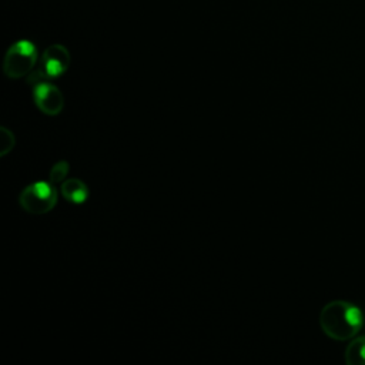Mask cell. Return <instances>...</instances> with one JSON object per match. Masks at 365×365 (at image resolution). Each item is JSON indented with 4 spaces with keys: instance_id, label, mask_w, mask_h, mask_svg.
I'll use <instances>...</instances> for the list:
<instances>
[{
    "instance_id": "obj_6",
    "label": "cell",
    "mask_w": 365,
    "mask_h": 365,
    "mask_svg": "<svg viewBox=\"0 0 365 365\" xmlns=\"http://www.w3.org/2000/svg\"><path fill=\"white\" fill-rule=\"evenodd\" d=\"M60 194L64 197L71 204H83L87 197H88V188L84 181L78 178H66L60 185H58Z\"/></svg>"
},
{
    "instance_id": "obj_7",
    "label": "cell",
    "mask_w": 365,
    "mask_h": 365,
    "mask_svg": "<svg viewBox=\"0 0 365 365\" xmlns=\"http://www.w3.org/2000/svg\"><path fill=\"white\" fill-rule=\"evenodd\" d=\"M345 362L349 365H365V335L354 338L345 348Z\"/></svg>"
},
{
    "instance_id": "obj_2",
    "label": "cell",
    "mask_w": 365,
    "mask_h": 365,
    "mask_svg": "<svg viewBox=\"0 0 365 365\" xmlns=\"http://www.w3.org/2000/svg\"><path fill=\"white\" fill-rule=\"evenodd\" d=\"M37 60L38 53L36 44L26 38L17 40L7 48L4 54L3 73L11 80L27 77L34 70Z\"/></svg>"
},
{
    "instance_id": "obj_4",
    "label": "cell",
    "mask_w": 365,
    "mask_h": 365,
    "mask_svg": "<svg viewBox=\"0 0 365 365\" xmlns=\"http://www.w3.org/2000/svg\"><path fill=\"white\" fill-rule=\"evenodd\" d=\"M33 101L36 107L46 115H58L64 108V97L61 90L50 80L40 81L31 86Z\"/></svg>"
},
{
    "instance_id": "obj_5",
    "label": "cell",
    "mask_w": 365,
    "mask_h": 365,
    "mask_svg": "<svg viewBox=\"0 0 365 365\" xmlns=\"http://www.w3.org/2000/svg\"><path fill=\"white\" fill-rule=\"evenodd\" d=\"M70 51L63 44H51L48 46L38 60V70L47 76L50 80L60 77L70 67Z\"/></svg>"
},
{
    "instance_id": "obj_1",
    "label": "cell",
    "mask_w": 365,
    "mask_h": 365,
    "mask_svg": "<svg viewBox=\"0 0 365 365\" xmlns=\"http://www.w3.org/2000/svg\"><path fill=\"white\" fill-rule=\"evenodd\" d=\"M362 311L352 302L335 299L319 312V327L325 335L336 341L352 339L362 328Z\"/></svg>"
},
{
    "instance_id": "obj_9",
    "label": "cell",
    "mask_w": 365,
    "mask_h": 365,
    "mask_svg": "<svg viewBox=\"0 0 365 365\" xmlns=\"http://www.w3.org/2000/svg\"><path fill=\"white\" fill-rule=\"evenodd\" d=\"M14 134L7 128L1 127L0 128V155L4 157L7 153H10L14 148Z\"/></svg>"
},
{
    "instance_id": "obj_8",
    "label": "cell",
    "mask_w": 365,
    "mask_h": 365,
    "mask_svg": "<svg viewBox=\"0 0 365 365\" xmlns=\"http://www.w3.org/2000/svg\"><path fill=\"white\" fill-rule=\"evenodd\" d=\"M68 170H70V164L66 161V160H60L57 161L51 170H50V174H48V181L53 184V185H60L66 178H67V174H68Z\"/></svg>"
},
{
    "instance_id": "obj_3",
    "label": "cell",
    "mask_w": 365,
    "mask_h": 365,
    "mask_svg": "<svg viewBox=\"0 0 365 365\" xmlns=\"http://www.w3.org/2000/svg\"><path fill=\"white\" fill-rule=\"evenodd\" d=\"M57 197V187L50 181H34L21 190L19 204L29 214L43 215L56 207Z\"/></svg>"
}]
</instances>
